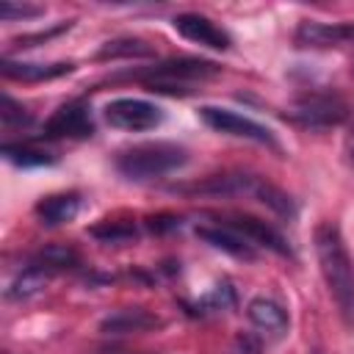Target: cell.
<instances>
[{
  "label": "cell",
  "instance_id": "cell-1",
  "mask_svg": "<svg viewBox=\"0 0 354 354\" xmlns=\"http://www.w3.org/2000/svg\"><path fill=\"white\" fill-rule=\"evenodd\" d=\"M315 254L324 282L346 324H354V263L343 243L335 221H321L315 227Z\"/></svg>",
  "mask_w": 354,
  "mask_h": 354
},
{
  "label": "cell",
  "instance_id": "cell-2",
  "mask_svg": "<svg viewBox=\"0 0 354 354\" xmlns=\"http://www.w3.org/2000/svg\"><path fill=\"white\" fill-rule=\"evenodd\" d=\"M171 191H180V194H210V196L249 194V196H254L257 202H263L266 207H271L279 216H293L296 213L293 199L282 188H277L274 183H268L266 177H257V174H210L202 183L174 185Z\"/></svg>",
  "mask_w": 354,
  "mask_h": 354
},
{
  "label": "cell",
  "instance_id": "cell-3",
  "mask_svg": "<svg viewBox=\"0 0 354 354\" xmlns=\"http://www.w3.org/2000/svg\"><path fill=\"white\" fill-rule=\"evenodd\" d=\"M116 171L127 180H152L163 177L180 166L188 163V149L174 144V141H147L127 147L116 155Z\"/></svg>",
  "mask_w": 354,
  "mask_h": 354
},
{
  "label": "cell",
  "instance_id": "cell-4",
  "mask_svg": "<svg viewBox=\"0 0 354 354\" xmlns=\"http://www.w3.org/2000/svg\"><path fill=\"white\" fill-rule=\"evenodd\" d=\"M221 72L218 64L205 58H171L160 61L144 72H136V77L158 94H191L199 83L216 77Z\"/></svg>",
  "mask_w": 354,
  "mask_h": 354
},
{
  "label": "cell",
  "instance_id": "cell-5",
  "mask_svg": "<svg viewBox=\"0 0 354 354\" xmlns=\"http://www.w3.org/2000/svg\"><path fill=\"white\" fill-rule=\"evenodd\" d=\"M288 116L301 124V127H313V130H321V127H335L340 124L346 116H348V105L340 94L335 91H310L304 97H299Z\"/></svg>",
  "mask_w": 354,
  "mask_h": 354
},
{
  "label": "cell",
  "instance_id": "cell-6",
  "mask_svg": "<svg viewBox=\"0 0 354 354\" xmlns=\"http://www.w3.org/2000/svg\"><path fill=\"white\" fill-rule=\"evenodd\" d=\"M199 119L216 130V133H224V136H235V138H246V141H257V144H268V147H277V138L271 136L268 127H263L260 122L249 119V116H241L230 108H216V105H202L199 108Z\"/></svg>",
  "mask_w": 354,
  "mask_h": 354
},
{
  "label": "cell",
  "instance_id": "cell-7",
  "mask_svg": "<svg viewBox=\"0 0 354 354\" xmlns=\"http://www.w3.org/2000/svg\"><path fill=\"white\" fill-rule=\"evenodd\" d=\"M105 122L111 127H119V130H130V133H138V130H152L163 122V111L155 105V102H147V100H136V97H119L113 102L105 105Z\"/></svg>",
  "mask_w": 354,
  "mask_h": 354
},
{
  "label": "cell",
  "instance_id": "cell-8",
  "mask_svg": "<svg viewBox=\"0 0 354 354\" xmlns=\"http://www.w3.org/2000/svg\"><path fill=\"white\" fill-rule=\"evenodd\" d=\"M91 133H94V122L83 100H72L61 105L44 122V138H88Z\"/></svg>",
  "mask_w": 354,
  "mask_h": 354
},
{
  "label": "cell",
  "instance_id": "cell-9",
  "mask_svg": "<svg viewBox=\"0 0 354 354\" xmlns=\"http://www.w3.org/2000/svg\"><path fill=\"white\" fill-rule=\"evenodd\" d=\"M293 41L299 47H340L354 41V22H315V19H304L296 28Z\"/></svg>",
  "mask_w": 354,
  "mask_h": 354
},
{
  "label": "cell",
  "instance_id": "cell-10",
  "mask_svg": "<svg viewBox=\"0 0 354 354\" xmlns=\"http://www.w3.org/2000/svg\"><path fill=\"white\" fill-rule=\"evenodd\" d=\"M160 326H163V318L155 315L147 307L111 310L100 321V332L102 335H138V332H152V329H160Z\"/></svg>",
  "mask_w": 354,
  "mask_h": 354
},
{
  "label": "cell",
  "instance_id": "cell-11",
  "mask_svg": "<svg viewBox=\"0 0 354 354\" xmlns=\"http://www.w3.org/2000/svg\"><path fill=\"white\" fill-rule=\"evenodd\" d=\"M171 25L188 41H196V44H205V47H213V50H227L232 44L230 33L224 28H218L213 19L202 17V14H177Z\"/></svg>",
  "mask_w": 354,
  "mask_h": 354
},
{
  "label": "cell",
  "instance_id": "cell-12",
  "mask_svg": "<svg viewBox=\"0 0 354 354\" xmlns=\"http://www.w3.org/2000/svg\"><path fill=\"white\" fill-rule=\"evenodd\" d=\"M218 221L227 224V227H232L235 232H241L254 246H266V249H271L277 254H290L285 238L271 224H266V221H260L254 216H227V218H218Z\"/></svg>",
  "mask_w": 354,
  "mask_h": 354
},
{
  "label": "cell",
  "instance_id": "cell-13",
  "mask_svg": "<svg viewBox=\"0 0 354 354\" xmlns=\"http://www.w3.org/2000/svg\"><path fill=\"white\" fill-rule=\"evenodd\" d=\"M196 235L205 243H210L213 249H221V252H227L232 257H243V260L254 257V243H249L241 232H235L232 227H227L221 221L216 227H196Z\"/></svg>",
  "mask_w": 354,
  "mask_h": 354
},
{
  "label": "cell",
  "instance_id": "cell-14",
  "mask_svg": "<svg viewBox=\"0 0 354 354\" xmlns=\"http://www.w3.org/2000/svg\"><path fill=\"white\" fill-rule=\"evenodd\" d=\"M77 210H80V194H75V191L50 194V196L36 202V216L47 227H58V224L72 221L77 216Z\"/></svg>",
  "mask_w": 354,
  "mask_h": 354
},
{
  "label": "cell",
  "instance_id": "cell-15",
  "mask_svg": "<svg viewBox=\"0 0 354 354\" xmlns=\"http://www.w3.org/2000/svg\"><path fill=\"white\" fill-rule=\"evenodd\" d=\"M246 315H249V321H252L260 332H266V335H271V337H282V335L288 332V313H285L277 301H271V299H266V296L252 299L249 307H246Z\"/></svg>",
  "mask_w": 354,
  "mask_h": 354
},
{
  "label": "cell",
  "instance_id": "cell-16",
  "mask_svg": "<svg viewBox=\"0 0 354 354\" xmlns=\"http://www.w3.org/2000/svg\"><path fill=\"white\" fill-rule=\"evenodd\" d=\"M75 66L69 61H58V64H25V61H11V58H3L0 61V72L11 80H25V83H33V80H53V77H61V75H69Z\"/></svg>",
  "mask_w": 354,
  "mask_h": 354
},
{
  "label": "cell",
  "instance_id": "cell-17",
  "mask_svg": "<svg viewBox=\"0 0 354 354\" xmlns=\"http://www.w3.org/2000/svg\"><path fill=\"white\" fill-rule=\"evenodd\" d=\"M53 274H47L41 266H36V263H30L11 285H8V290H6V299H28V296H33V293H39L44 285H47V279H50Z\"/></svg>",
  "mask_w": 354,
  "mask_h": 354
},
{
  "label": "cell",
  "instance_id": "cell-18",
  "mask_svg": "<svg viewBox=\"0 0 354 354\" xmlns=\"http://www.w3.org/2000/svg\"><path fill=\"white\" fill-rule=\"evenodd\" d=\"M30 263L41 266L47 274H58V271L77 268L80 257H77V252H72V249H66V246H44Z\"/></svg>",
  "mask_w": 354,
  "mask_h": 354
},
{
  "label": "cell",
  "instance_id": "cell-19",
  "mask_svg": "<svg viewBox=\"0 0 354 354\" xmlns=\"http://www.w3.org/2000/svg\"><path fill=\"white\" fill-rule=\"evenodd\" d=\"M152 53H155V47L147 44L144 39H113L97 53V58L100 61H108V58H147Z\"/></svg>",
  "mask_w": 354,
  "mask_h": 354
},
{
  "label": "cell",
  "instance_id": "cell-20",
  "mask_svg": "<svg viewBox=\"0 0 354 354\" xmlns=\"http://www.w3.org/2000/svg\"><path fill=\"white\" fill-rule=\"evenodd\" d=\"M3 158L11 160L14 166H47L55 160V155L39 149V147H28V144H6Z\"/></svg>",
  "mask_w": 354,
  "mask_h": 354
},
{
  "label": "cell",
  "instance_id": "cell-21",
  "mask_svg": "<svg viewBox=\"0 0 354 354\" xmlns=\"http://www.w3.org/2000/svg\"><path fill=\"white\" fill-rule=\"evenodd\" d=\"M91 235L100 238V241H111V243H119V241H127L136 235V227L130 221H102L97 227H91Z\"/></svg>",
  "mask_w": 354,
  "mask_h": 354
},
{
  "label": "cell",
  "instance_id": "cell-22",
  "mask_svg": "<svg viewBox=\"0 0 354 354\" xmlns=\"http://www.w3.org/2000/svg\"><path fill=\"white\" fill-rule=\"evenodd\" d=\"M0 119H3L6 127H22V124H30V113H28L22 105H17L8 94H3V100H0Z\"/></svg>",
  "mask_w": 354,
  "mask_h": 354
},
{
  "label": "cell",
  "instance_id": "cell-23",
  "mask_svg": "<svg viewBox=\"0 0 354 354\" xmlns=\"http://www.w3.org/2000/svg\"><path fill=\"white\" fill-rule=\"evenodd\" d=\"M235 304V290L227 285V282H221V285H216L196 307H207V310H224V307H232Z\"/></svg>",
  "mask_w": 354,
  "mask_h": 354
},
{
  "label": "cell",
  "instance_id": "cell-24",
  "mask_svg": "<svg viewBox=\"0 0 354 354\" xmlns=\"http://www.w3.org/2000/svg\"><path fill=\"white\" fill-rule=\"evenodd\" d=\"M44 14L41 6H14L8 0L0 3V19H22V17H39Z\"/></svg>",
  "mask_w": 354,
  "mask_h": 354
},
{
  "label": "cell",
  "instance_id": "cell-25",
  "mask_svg": "<svg viewBox=\"0 0 354 354\" xmlns=\"http://www.w3.org/2000/svg\"><path fill=\"white\" fill-rule=\"evenodd\" d=\"M230 354H263V343L257 337H252V335H238L232 348H230Z\"/></svg>",
  "mask_w": 354,
  "mask_h": 354
},
{
  "label": "cell",
  "instance_id": "cell-26",
  "mask_svg": "<svg viewBox=\"0 0 354 354\" xmlns=\"http://www.w3.org/2000/svg\"><path fill=\"white\" fill-rule=\"evenodd\" d=\"M69 25H72V22H61V25H58V28H53V30L33 33V36H22V39H17V44H19V47H33L36 41H47V39H53V36H58V33L69 30Z\"/></svg>",
  "mask_w": 354,
  "mask_h": 354
},
{
  "label": "cell",
  "instance_id": "cell-27",
  "mask_svg": "<svg viewBox=\"0 0 354 354\" xmlns=\"http://www.w3.org/2000/svg\"><path fill=\"white\" fill-rule=\"evenodd\" d=\"M348 158L354 160V130H351V136H348Z\"/></svg>",
  "mask_w": 354,
  "mask_h": 354
},
{
  "label": "cell",
  "instance_id": "cell-28",
  "mask_svg": "<svg viewBox=\"0 0 354 354\" xmlns=\"http://www.w3.org/2000/svg\"><path fill=\"white\" fill-rule=\"evenodd\" d=\"M111 354H130V351H111Z\"/></svg>",
  "mask_w": 354,
  "mask_h": 354
},
{
  "label": "cell",
  "instance_id": "cell-29",
  "mask_svg": "<svg viewBox=\"0 0 354 354\" xmlns=\"http://www.w3.org/2000/svg\"><path fill=\"white\" fill-rule=\"evenodd\" d=\"M351 69H354V61H351Z\"/></svg>",
  "mask_w": 354,
  "mask_h": 354
}]
</instances>
